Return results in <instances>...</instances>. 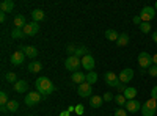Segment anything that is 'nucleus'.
I'll return each mask as SVG.
<instances>
[{
    "label": "nucleus",
    "instance_id": "obj_1",
    "mask_svg": "<svg viewBox=\"0 0 157 116\" xmlns=\"http://www.w3.org/2000/svg\"><path fill=\"white\" fill-rule=\"evenodd\" d=\"M35 86H36V91L41 93L44 97H47L49 94H52L55 91V86L52 83L47 77H38L36 82H35Z\"/></svg>",
    "mask_w": 157,
    "mask_h": 116
},
{
    "label": "nucleus",
    "instance_id": "obj_2",
    "mask_svg": "<svg viewBox=\"0 0 157 116\" xmlns=\"http://www.w3.org/2000/svg\"><path fill=\"white\" fill-rule=\"evenodd\" d=\"M43 99H44V96H43L41 93H38V91H30L27 96H25L24 102H25V105H27V107H33V105H38Z\"/></svg>",
    "mask_w": 157,
    "mask_h": 116
},
{
    "label": "nucleus",
    "instance_id": "obj_3",
    "mask_svg": "<svg viewBox=\"0 0 157 116\" xmlns=\"http://www.w3.org/2000/svg\"><path fill=\"white\" fill-rule=\"evenodd\" d=\"M80 66H82V58H78L75 55L68 57L66 61H64V68H66L68 71H71V72H77V69Z\"/></svg>",
    "mask_w": 157,
    "mask_h": 116
},
{
    "label": "nucleus",
    "instance_id": "obj_4",
    "mask_svg": "<svg viewBox=\"0 0 157 116\" xmlns=\"http://www.w3.org/2000/svg\"><path fill=\"white\" fill-rule=\"evenodd\" d=\"M138 64H140V68H143V69H149L151 66H152V55H149L148 52H140L138 54Z\"/></svg>",
    "mask_w": 157,
    "mask_h": 116
},
{
    "label": "nucleus",
    "instance_id": "obj_5",
    "mask_svg": "<svg viewBox=\"0 0 157 116\" xmlns=\"http://www.w3.org/2000/svg\"><path fill=\"white\" fill-rule=\"evenodd\" d=\"M140 17L143 22H151L155 17V9L154 6H143L140 11Z\"/></svg>",
    "mask_w": 157,
    "mask_h": 116
},
{
    "label": "nucleus",
    "instance_id": "obj_6",
    "mask_svg": "<svg viewBox=\"0 0 157 116\" xmlns=\"http://www.w3.org/2000/svg\"><path fill=\"white\" fill-rule=\"evenodd\" d=\"M134 75H135V72H134V69H130V68H126V69H123L120 74H118V79H120V82L121 83H129L130 80L134 79Z\"/></svg>",
    "mask_w": 157,
    "mask_h": 116
},
{
    "label": "nucleus",
    "instance_id": "obj_7",
    "mask_svg": "<svg viewBox=\"0 0 157 116\" xmlns=\"http://www.w3.org/2000/svg\"><path fill=\"white\" fill-rule=\"evenodd\" d=\"M77 93H78V96H80V97H91V93H93V85L83 82L82 85H78Z\"/></svg>",
    "mask_w": 157,
    "mask_h": 116
},
{
    "label": "nucleus",
    "instance_id": "obj_8",
    "mask_svg": "<svg viewBox=\"0 0 157 116\" xmlns=\"http://www.w3.org/2000/svg\"><path fill=\"white\" fill-rule=\"evenodd\" d=\"M10 61H11V64H13V66H21V64L25 61V54H24L22 50L19 49V50H16V52L11 55Z\"/></svg>",
    "mask_w": 157,
    "mask_h": 116
},
{
    "label": "nucleus",
    "instance_id": "obj_9",
    "mask_svg": "<svg viewBox=\"0 0 157 116\" xmlns=\"http://www.w3.org/2000/svg\"><path fill=\"white\" fill-rule=\"evenodd\" d=\"M82 66L85 68V71H88V72H91L94 69V66H96V61H94V58L91 57L90 54L88 55H85L83 58H82Z\"/></svg>",
    "mask_w": 157,
    "mask_h": 116
},
{
    "label": "nucleus",
    "instance_id": "obj_10",
    "mask_svg": "<svg viewBox=\"0 0 157 116\" xmlns=\"http://www.w3.org/2000/svg\"><path fill=\"white\" fill-rule=\"evenodd\" d=\"M38 30H39V25H38L36 22H30V24H27V25L22 28V32H24L25 36H35V35L38 33Z\"/></svg>",
    "mask_w": 157,
    "mask_h": 116
},
{
    "label": "nucleus",
    "instance_id": "obj_11",
    "mask_svg": "<svg viewBox=\"0 0 157 116\" xmlns=\"http://www.w3.org/2000/svg\"><path fill=\"white\" fill-rule=\"evenodd\" d=\"M126 111L127 113H137V111H141V105H140V102L137 99L134 100H127V104H126Z\"/></svg>",
    "mask_w": 157,
    "mask_h": 116
},
{
    "label": "nucleus",
    "instance_id": "obj_12",
    "mask_svg": "<svg viewBox=\"0 0 157 116\" xmlns=\"http://www.w3.org/2000/svg\"><path fill=\"white\" fill-rule=\"evenodd\" d=\"M104 80H105V83H107L110 88H115L116 82L120 80V79H118V75H116L115 72H105V74H104Z\"/></svg>",
    "mask_w": 157,
    "mask_h": 116
},
{
    "label": "nucleus",
    "instance_id": "obj_13",
    "mask_svg": "<svg viewBox=\"0 0 157 116\" xmlns=\"http://www.w3.org/2000/svg\"><path fill=\"white\" fill-rule=\"evenodd\" d=\"M21 50L25 54V57H29V58H36V55H38V49L36 47H33V46H22L21 47Z\"/></svg>",
    "mask_w": 157,
    "mask_h": 116
},
{
    "label": "nucleus",
    "instance_id": "obj_14",
    "mask_svg": "<svg viewBox=\"0 0 157 116\" xmlns=\"http://www.w3.org/2000/svg\"><path fill=\"white\" fill-rule=\"evenodd\" d=\"M85 77H86V74H85V72L77 71V72H72L71 79H72V82H74V83H77V85H82V83L85 82Z\"/></svg>",
    "mask_w": 157,
    "mask_h": 116
},
{
    "label": "nucleus",
    "instance_id": "obj_15",
    "mask_svg": "<svg viewBox=\"0 0 157 116\" xmlns=\"http://www.w3.org/2000/svg\"><path fill=\"white\" fill-rule=\"evenodd\" d=\"M124 97L127 99V100H134L135 97H137V88L135 86H127L126 89H124Z\"/></svg>",
    "mask_w": 157,
    "mask_h": 116
},
{
    "label": "nucleus",
    "instance_id": "obj_16",
    "mask_svg": "<svg viewBox=\"0 0 157 116\" xmlns=\"http://www.w3.org/2000/svg\"><path fill=\"white\" fill-rule=\"evenodd\" d=\"M13 24H14V28H24L25 25H27V21H25V16L24 14H17L14 17V21H13Z\"/></svg>",
    "mask_w": 157,
    "mask_h": 116
},
{
    "label": "nucleus",
    "instance_id": "obj_17",
    "mask_svg": "<svg viewBox=\"0 0 157 116\" xmlns=\"http://www.w3.org/2000/svg\"><path fill=\"white\" fill-rule=\"evenodd\" d=\"M29 72H32V74H38V72H41V69H43V63H39V61H32V63H29Z\"/></svg>",
    "mask_w": 157,
    "mask_h": 116
},
{
    "label": "nucleus",
    "instance_id": "obj_18",
    "mask_svg": "<svg viewBox=\"0 0 157 116\" xmlns=\"http://www.w3.org/2000/svg\"><path fill=\"white\" fill-rule=\"evenodd\" d=\"M13 8H14V2H13V0H3V2L0 3V11L2 13H11Z\"/></svg>",
    "mask_w": 157,
    "mask_h": 116
},
{
    "label": "nucleus",
    "instance_id": "obj_19",
    "mask_svg": "<svg viewBox=\"0 0 157 116\" xmlns=\"http://www.w3.org/2000/svg\"><path fill=\"white\" fill-rule=\"evenodd\" d=\"M27 89H29V83L25 82V80H19V82L14 85V91H16V93H19V94L25 93Z\"/></svg>",
    "mask_w": 157,
    "mask_h": 116
},
{
    "label": "nucleus",
    "instance_id": "obj_20",
    "mask_svg": "<svg viewBox=\"0 0 157 116\" xmlns=\"http://www.w3.org/2000/svg\"><path fill=\"white\" fill-rule=\"evenodd\" d=\"M102 104H104V99L101 96H91L90 97V105L93 108H99Z\"/></svg>",
    "mask_w": 157,
    "mask_h": 116
},
{
    "label": "nucleus",
    "instance_id": "obj_21",
    "mask_svg": "<svg viewBox=\"0 0 157 116\" xmlns=\"http://www.w3.org/2000/svg\"><path fill=\"white\" fill-rule=\"evenodd\" d=\"M32 19H33V22H39V21H43L44 19V11L43 9H33L32 11Z\"/></svg>",
    "mask_w": 157,
    "mask_h": 116
},
{
    "label": "nucleus",
    "instance_id": "obj_22",
    "mask_svg": "<svg viewBox=\"0 0 157 116\" xmlns=\"http://www.w3.org/2000/svg\"><path fill=\"white\" fill-rule=\"evenodd\" d=\"M105 38L109 41H118V38H120V33H118L116 30H113V28H109L107 32H105Z\"/></svg>",
    "mask_w": 157,
    "mask_h": 116
},
{
    "label": "nucleus",
    "instance_id": "obj_23",
    "mask_svg": "<svg viewBox=\"0 0 157 116\" xmlns=\"http://www.w3.org/2000/svg\"><path fill=\"white\" fill-rule=\"evenodd\" d=\"M129 44V35L127 33H121L120 38H118V41H116V46H120V47H124Z\"/></svg>",
    "mask_w": 157,
    "mask_h": 116
},
{
    "label": "nucleus",
    "instance_id": "obj_24",
    "mask_svg": "<svg viewBox=\"0 0 157 116\" xmlns=\"http://www.w3.org/2000/svg\"><path fill=\"white\" fill-rule=\"evenodd\" d=\"M6 108H8V111H10V113H16V111L19 110V102H17V100L10 99V102L6 104Z\"/></svg>",
    "mask_w": 157,
    "mask_h": 116
},
{
    "label": "nucleus",
    "instance_id": "obj_25",
    "mask_svg": "<svg viewBox=\"0 0 157 116\" xmlns=\"http://www.w3.org/2000/svg\"><path fill=\"white\" fill-rule=\"evenodd\" d=\"M85 82L90 83V85H93L98 82V74L94 71H91V72H86V77H85Z\"/></svg>",
    "mask_w": 157,
    "mask_h": 116
},
{
    "label": "nucleus",
    "instance_id": "obj_26",
    "mask_svg": "<svg viewBox=\"0 0 157 116\" xmlns=\"http://www.w3.org/2000/svg\"><path fill=\"white\" fill-rule=\"evenodd\" d=\"M5 80L8 82V83H13V85H16L19 80H17V75L14 74V72H8L6 75H5Z\"/></svg>",
    "mask_w": 157,
    "mask_h": 116
},
{
    "label": "nucleus",
    "instance_id": "obj_27",
    "mask_svg": "<svg viewBox=\"0 0 157 116\" xmlns=\"http://www.w3.org/2000/svg\"><path fill=\"white\" fill-rule=\"evenodd\" d=\"M141 114L143 116H154L155 114V110L154 108H149V107H146L145 104L141 105Z\"/></svg>",
    "mask_w": 157,
    "mask_h": 116
},
{
    "label": "nucleus",
    "instance_id": "obj_28",
    "mask_svg": "<svg viewBox=\"0 0 157 116\" xmlns=\"http://www.w3.org/2000/svg\"><path fill=\"white\" fill-rule=\"evenodd\" d=\"M115 102L120 107H126V104H127V99L124 97V94H118V96H115Z\"/></svg>",
    "mask_w": 157,
    "mask_h": 116
},
{
    "label": "nucleus",
    "instance_id": "obj_29",
    "mask_svg": "<svg viewBox=\"0 0 157 116\" xmlns=\"http://www.w3.org/2000/svg\"><path fill=\"white\" fill-rule=\"evenodd\" d=\"M74 55H75V57H78V58H83L85 55H88V49H86V47H77Z\"/></svg>",
    "mask_w": 157,
    "mask_h": 116
},
{
    "label": "nucleus",
    "instance_id": "obj_30",
    "mask_svg": "<svg viewBox=\"0 0 157 116\" xmlns=\"http://www.w3.org/2000/svg\"><path fill=\"white\" fill-rule=\"evenodd\" d=\"M151 28H152V27H151V22H143V24L140 25V32H141V33H146V35L151 32Z\"/></svg>",
    "mask_w": 157,
    "mask_h": 116
},
{
    "label": "nucleus",
    "instance_id": "obj_31",
    "mask_svg": "<svg viewBox=\"0 0 157 116\" xmlns=\"http://www.w3.org/2000/svg\"><path fill=\"white\" fill-rule=\"evenodd\" d=\"M11 36H13V38H16V39H19V38H24L25 35H24V32H22L21 28H13Z\"/></svg>",
    "mask_w": 157,
    "mask_h": 116
},
{
    "label": "nucleus",
    "instance_id": "obj_32",
    "mask_svg": "<svg viewBox=\"0 0 157 116\" xmlns=\"http://www.w3.org/2000/svg\"><path fill=\"white\" fill-rule=\"evenodd\" d=\"M10 102V99H8V94L5 93V91H2L0 93V105H6Z\"/></svg>",
    "mask_w": 157,
    "mask_h": 116
},
{
    "label": "nucleus",
    "instance_id": "obj_33",
    "mask_svg": "<svg viewBox=\"0 0 157 116\" xmlns=\"http://www.w3.org/2000/svg\"><path fill=\"white\" fill-rule=\"evenodd\" d=\"M102 99H104V102H110V100H115V96L109 91V93H105V94L102 96Z\"/></svg>",
    "mask_w": 157,
    "mask_h": 116
},
{
    "label": "nucleus",
    "instance_id": "obj_34",
    "mask_svg": "<svg viewBox=\"0 0 157 116\" xmlns=\"http://www.w3.org/2000/svg\"><path fill=\"white\" fill-rule=\"evenodd\" d=\"M148 72H149L151 77H157V66H155V64H152V66L148 69Z\"/></svg>",
    "mask_w": 157,
    "mask_h": 116
},
{
    "label": "nucleus",
    "instance_id": "obj_35",
    "mask_svg": "<svg viewBox=\"0 0 157 116\" xmlns=\"http://www.w3.org/2000/svg\"><path fill=\"white\" fill-rule=\"evenodd\" d=\"M113 116H127V111H126V108H118Z\"/></svg>",
    "mask_w": 157,
    "mask_h": 116
},
{
    "label": "nucleus",
    "instance_id": "obj_36",
    "mask_svg": "<svg viewBox=\"0 0 157 116\" xmlns=\"http://www.w3.org/2000/svg\"><path fill=\"white\" fill-rule=\"evenodd\" d=\"M132 22H134L135 25H138V27H140V25L143 24V21H141V17H140V14H138V16H134V19H132Z\"/></svg>",
    "mask_w": 157,
    "mask_h": 116
},
{
    "label": "nucleus",
    "instance_id": "obj_37",
    "mask_svg": "<svg viewBox=\"0 0 157 116\" xmlns=\"http://www.w3.org/2000/svg\"><path fill=\"white\" fill-rule=\"evenodd\" d=\"M75 113L80 116V114H83V105L82 104H78V105H75Z\"/></svg>",
    "mask_w": 157,
    "mask_h": 116
},
{
    "label": "nucleus",
    "instance_id": "obj_38",
    "mask_svg": "<svg viewBox=\"0 0 157 116\" xmlns=\"http://www.w3.org/2000/svg\"><path fill=\"white\" fill-rule=\"evenodd\" d=\"M66 52L69 54V57H72V55L75 54V47H74V46H68V49H66Z\"/></svg>",
    "mask_w": 157,
    "mask_h": 116
},
{
    "label": "nucleus",
    "instance_id": "obj_39",
    "mask_svg": "<svg viewBox=\"0 0 157 116\" xmlns=\"http://www.w3.org/2000/svg\"><path fill=\"white\" fill-rule=\"evenodd\" d=\"M151 97L157 100V85H155V86H154V88L151 89Z\"/></svg>",
    "mask_w": 157,
    "mask_h": 116
},
{
    "label": "nucleus",
    "instance_id": "obj_40",
    "mask_svg": "<svg viewBox=\"0 0 157 116\" xmlns=\"http://www.w3.org/2000/svg\"><path fill=\"white\" fill-rule=\"evenodd\" d=\"M5 21H6V13H0V22L3 24Z\"/></svg>",
    "mask_w": 157,
    "mask_h": 116
},
{
    "label": "nucleus",
    "instance_id": "obj_41",
    "mask_svg": "<svg viewBox=\"0 0 157 116\" xmlns=\"http://www.w3.org/2000/svg\"><path fill=\"white\" fill-rule=\"evenodd\" d=\"M68 111L69 113H75V105H69L68 107Z\"/></svg>",
    "mask_w": 157,
    "mask_h": 116
},
{
    "label": "nucleus",
    "instance_id": "obj_42",
    "mask_svg": "<svg viewBox=\"0 0 157 116\" xmlns=\"http://www.w3.org/2000/svg\"><path fill=\"white\" fill-rule=\"evenodd\" d=\"M152 41L157 44V30H155V32H152Z\"/></svg>",
    "mask_w": 157,
    "mask_h": 116
},
{
    "label": "nucleus",
    "instance_id": "obj_43",
    "mask_svg": "<svg viewBox=\"0 0 157 116\" xmlns=\"http://www.w3.org/2000/svg\"><path fill=\"white\" fill-rule=\"evenodd\" d=\"M152 63L157 66V54H154V55H152Z\"/></svg>",
    "mask_w": 157,
    "mask_h": 116
},
{
    "label": "nucleus",
    "instance_id": "obj_44",
    "mask_svg": "<svg viewBox=\"0 0 157 116\" xmlns=\"http://www.w3.org/2000/svg\"><path fill=\"white\" fill-rule=\"evenodd\" d=\"M60 116H69V111H68V110H64V111L60 113Z\"/></svg>",
    "mask_w": 157,
    "mask_h": 116
},
{
    "label": "nucleus",
    "instance_id": "obj_45",
    "mask_svg": "<svg viewBox=\"0 0 157 116\" xmlns=\"http://www.w3.org/2000/svg\"><path fill=\"white\" fill-rule=\"evenodd\" d=\"M0 110H2V113H6V111H8L6 105H2V107H0Z\"/></svg>",
    "mask_w": 157,
    "mask_h": 116
},
{
    "label": "nucleus",
    "instance_id": "obj_46",
    "mask_svg": "<svg viewBox=\"0 0 157 116\" xmlns=\"http://www.w3.org/2000/svg\"><path fill=\"white\" fill-rule=\"evenodd\" d=\"M154 9H155V11H157V2H155V5H154Z\"/></svg>",
    "mask_w": 157,
    "mask_h": 116
},
{
    "label": "nucleus",
    "instance_id": "obj_47",
    "mask_svg": "<svg viewBox=\"0 0 157 116\" xmlns=\"http://www.w3.org/2000/svg\"><path fill=\"white\" fill-rule=\"evenodd\" d=\"M27 116H32V114H27Z\"/></svg>",
    "mask_w": 157,
    "mask_h": 116
}]
</instances>
